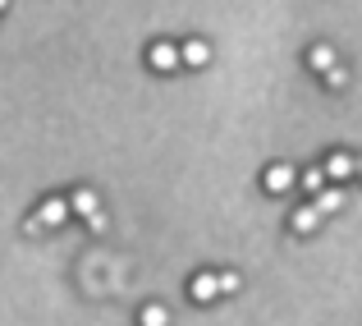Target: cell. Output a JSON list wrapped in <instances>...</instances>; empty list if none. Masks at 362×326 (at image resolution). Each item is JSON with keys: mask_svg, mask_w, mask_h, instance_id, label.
Instances as JSON below:
<instances>
[{"mask_svg": "<svg viewBox=\"0 0 362 326\" xmlns=\"http://www.w3.org/2000/svg\"><path fill=\"white\" fill-rule=\"evenodd\" d=\"M64 220H69V203H64V198H46L42 212H37V225L55 230V225H64Z\"/></svg>", "mask_w": 362, "mask_h": 326, "instance_id": "obj_1", "label": "cell"}, {"mask_svg": "<svg viewBox=\"0 0 362 326\" xmlns=\"http://www.w3.org/2000/svg\"><path fill=\"white\" fill-rule=\"evenodd\" d=\"M188 290H193V299H197V303H211V299H221V276H211V271H197Z\"/></svg>", "mask_w": 362, "mask_h": 326, "instance_id": "obj_2", "label": "cell"}, {"mask_svg": "<svg viewBox=\"0 0 362 326\" xmlns=\"http://www.w3.org/2000/svg\"><path fill=\"white\" fill-rule=\"evenodd\" d=\"M293 184H298L293 166H271V170H266V193H275V198H280V193H289Z\"/></svg>", "mask_w": 362, "mask_h": 326, "instance_id": "obj_3", "label": "cell"}, {"mask_svg": "<svg viewBox=\"0 0 362 326\" xmlns=\"http://www.w3.org/2000/svg\"><path fill=\"white\" fill-rule=\"evenodd\" d=\"M339 207H344V193H339V189H321V193H312V212H317L321 220L335 216Z\"/></svg>", "mask_w": 362, "mask_h": 326, "instance_id": "obj_4", "label": "cell"}, {"mask_svg": "<svg viewBox=\"0 0 362 326\" xmlns=\"http://www.w3.org/2000/svg\"><path fill=\"white\" fill-rule=\"evenodd\" d=\"M151 64H156L160 74L179 69V46L175 42H156V46H151Z\"/></svg>", "mask_w": 362, "mask_h": 326, "instance_id": "obj_5", "label": "cell"}, {"mask_svg": "<svg viewBox=\"0 0 362 326\" xmlns=\"http://www.w3.org/2000/svg\"><path fill=\"white\" fill-rule=\"evenodd\" d=\"M354 170H358V161L349 157V152H335V157L326 161V175H330V179H349Z\"/></svg>", "mask_w": 362, "mask_h": 326, "instance_id": "obj_6", "label": "cell"}, {"mask_svg": "<svg viewBox=\"0 0 362 326\" xmlns=\"http://www.w3.org/2000/svg\"><path fill=\"white\" fill-rule=\"evenodd\" d=\"M69 212H78V216H92V212H101V207H97V189H78V193L69 198Z\"/></svg>", "mask_w": 362, "mask_h": 326, "instance_id": "obj_7", "label": "cell"}, {"mask_svg": "<svg viewBox=\"0 0 362 326\" xmlns=\"http://www.w3.org/2000/svg\"><path fill=\"white\" fill-rule=\"evenodd\" d=\"M179 60H188V64H206V60H211V46L193 37V42H184V46H179Z\"/></svg>", "mask_w": 362, "mask_h": 326, "instance_id": "obj_8", "label": "cell"}, {"mask_svg": "<svg viewBox=\"0 0 362 326\" xmlns=\"http://www.w3.org/2000/svg\"><path fill=\"white\" fill-rule=\"evenodd\" d=\"M289 225H293V230H298V235H312V230H317V225H321V216H317V212H312V203H308V207H298V212H293V216H289Z\"/></svg>", "mask_w": 362, "mask_h": 326, "instance_id": "obj_9", "label": "cell"}, {"mask_svg": "<svg viewBox=\"0 0 362 326\" xmlns=\"http://www.w3.org/2000/svg\"><path fill=\"white\" fill-rule=\"evenodd\" d=\"M308 64H312V69H321V74H326L330 64H335V51H330V46H312V51H308Z\"/></svg>", "mask_w": 362, "mask_h": 326, "instance_id": "obj_10", "label": "cell"}, {"mask_svg": "<svg viewBox=\"0 0 362 326\" xmlns=\"http://www.w3.org/2000/svg\"><path fill=\"white\" fill-rule=\"evenodd\" d=\"M142 326H165L170 322V313L160 308V303H147V308H142V317H138Z\"/></svg>", "mask_w": 362, "mask_h": 326, "instance_id": "obj_11", "label": "cell"}, {"mask_svg": "<svg viewBox=\"0 0 362 326\" xmlns=\"http://www.w3.org/2000/svg\"><path fill=\"white\" fill-rule=\"evenodd\" d=\"M303 189H308V193H321V189H326V170H321V166L303 170Z\"/></svg>", "mask_w": 362, "mask_h": 326, "instance_id": "obj_12", "label": "cell"}, {"mask_svg": "<svg viewBox=\"0 0 362 326\" xmlns=\"http://www.w3.org/2000/svg\"><path fill=\"white\" fill-rule=\"evenodd\" d=\"M326 83H330V88H344V83H349V69H344V64H330V69H326Z\"/></svg>", "mask_w": 362, "mask_h": 326, "instance_id": "obj_13", "label": "cell"}, {"mask_svg": "<svg viewBox=\"0 0 362 326\" xmlns=\"http://www.w3.org/2000/svg\"><path fill=\"white\" fill-rule=\"evenodd\" d=\"M83 220H88V230H92V235H106V225H110L106 212H92V216H83Z\"/></svg>", "mask_w": 362, "mask_h": 326, "instance_id": "obj_14", "label": "cell"}, {"mask_svg": "<svg viewBox=\"0 0 362 326\" xmlns=\"http://www.w3.org/2000/svg\"><path fill=\"white\" fill-rule=\"evenodd\" d=\"M234 290H239V276L225 271V276H221V294H234Z\"/></svg>", "mask_w": 362, "mask_h": 326, "instance_id": "obj_15", "label": "cell"}, {"mask_svg": "<svg viewBox=\"0 0 362 326\" xmlns=\"http://www.w3.org/2000/svg\"><path fill=\"white\" fill-rule=\"evenodd\" d=\"M5 9H9V0H0V14H5Z\"/></svg>", "mask_w": 362, "mask_h": 326, "instance_id": "obj_16", "label": "cell"}]
</instances>
